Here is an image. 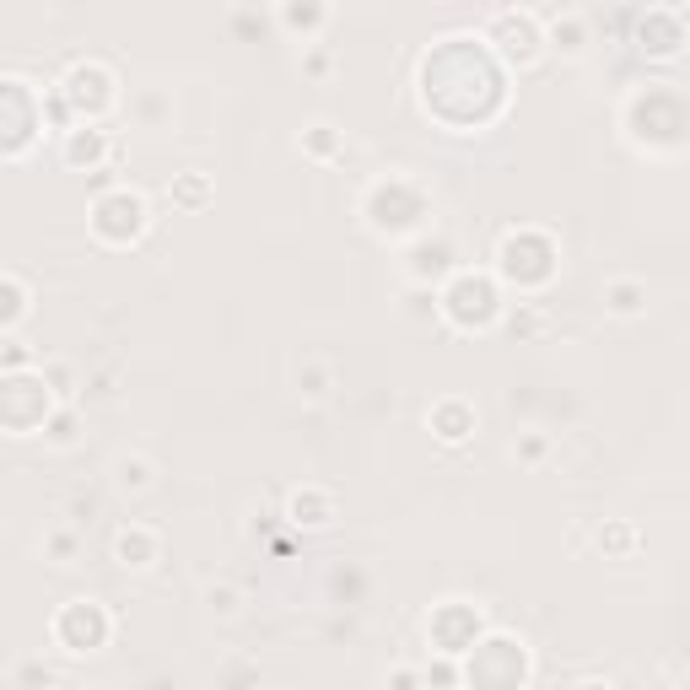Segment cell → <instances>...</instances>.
I'll return each mask as SVG.
<instances>
[{"label":"cell","mask_w":690,"mask_h":690,"mask_svg":"<svg viewBox=\"0 0 690 690\" xmlns=\"http://www.w3.org/2000/svg\"><path fill=\"white\" fill-rule=\"evenodd\" d=\"M70 157H98V135H92V130H76V141H70Z\"/></svg>","instance_id":"1"}]
</instances>
